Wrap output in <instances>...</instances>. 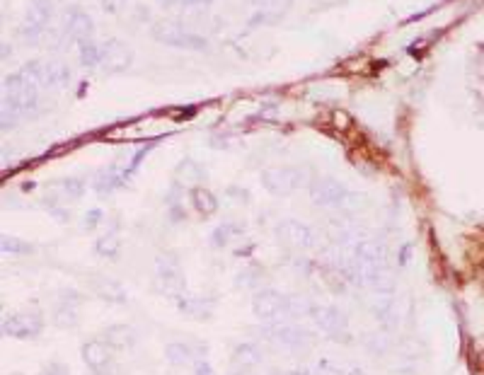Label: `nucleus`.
Wrapping results in <instances>:
<instances>
[{"label":"nucleus","instance_id":"nucleus-7","mask_svg":"<svg viewBox=\"0 0 484 375\" xmlns=\"http://www.w3.org/2000/svg\"><path fill=\"white\" fill-rule=\"evenodd\" d=\"M266 337H269L274 344L283 346V349H290V351L310 349L312 342H315V337H312L305 327L288 325V322H274V325L266 329Z\"/></svg>","mask_w":484,"mask_h":375},{"label":"nucleus","instance_id":"nucleus-41","mask_svg":"<svg viewBox=\"0 0 484 375\" xmlns=\"http://www.w3.org/2000/svg\"><path fill=\"white\" fill-rule=\"evenodd\" d=\"M102 5H105L107 13H119L124 8V0H102Z\"/></svg>","mask_w":484,"mask_h":375},{"label":"nucleus","instance_id":"nucleus-18","mask_svg":"<svg viewBox=\"0 0 484 375\" xmlns=\"http://www.w3.org/2000/svg\"><path fill=\"white\" fill-rule=\"evenodd\" d=\"M264 361V351L259 349V344L254 342H242L235 346L232 351V366L237 371H249V368H257Z\"/></svg>","mask_w":484,"mask_h":375},{"label":"nucleus","instance_id":"nucleus-16","mask_svg":"<svg viewBox=\"0 0 484 375\" xmlns=\"http://www.w3.org/2000/svg\"><path fill=\"white\" fill-rule=\"evenodd\" d=\"M81 356H83V361L88 363V368H93L95 373L114 363L112 361V349L105 342H100V339H93V342L83 344Z\"/></svg>","mask_w":484,"mask_h":375},{"label":"nucleus","instance_id":"nucleus-27","mask_svg":"<svg viewBox=\"0 0 484 375\" xmlns=\"http://www.w3.org/2000/svg\"><path fill=\"white\" fill-rule=\"evenodd\" d=\"M126 177V174H119L117 167H110V169H102L100 174H97L95 179V189L100 191V194H110L117 186H122V179Z\"/></svg>","mask_w":484,"mask_h":375},{"label":"nucleus","instance_id":"nucleus-40","mask_svg":"<svg viewBox=\"0 0 484 375\" xmlns=\"http://www.w3.org/2000/svg\"><path fill=\"white\" fill-rule=\"evenodd\" d=\"M194 375H216V371L206 359H196L194 361Z\"/></svg>","mask_w":484,"mask_h":375},{"label":"nucleus","instance_id":"nucleus-45","mask_svg":"<svg viewBox=\"0 0 484 375\" xmlns=\"http://www.w3.org/2000/svg\"><path fill=\"white\" fill-rule=\"evenodd\" d=\"M271 375H288V373H278V371H276V373H271Z\"/></svg>","mask_w":484,"mask_h":375},{"label":"nucleus","instance_id":"nucleus-23","mask_svg":"<svg viewBox=\"0 0 484 375\" xmlns=\"http://www.w3.org/2000/svg\"><path fill=\"white\" fill-rule=\"evenodd\" d=\"M165 361L170 363V366H189L196 359H194V349L189 344L184 342H170L165 346Z\"/></svg>","mask_w":484,"mask_h":375},{"label":"nucleus","instance_id":"nucleus-4","mask_svg":"<svg viewBox=\"0 0 484 375\" xmlns=\"http://www.w3.org/2000/svg\"><path fill=\"white\" fill-rule=\"evenodd\" d=\"M155 274L160 281L163 293L172 295L175 300L184 295V274H182V264L175 252H160L155 257Z\"/></svg>","mask_w":484,"mask_h":375},{"label":"nucleus","instance_id":"nucleus-3","mask_svg":"<svg viewBox=\"0 0 484 375\" xmlns=\"http://www.w3.org/2000/svg\"><path fill=\"white\" fill-rule=\"evenodd\" d=\"M153 37H155L158 42L167 44V47H179V49H206L208 47L206 39L189 32L177 20H160L155 27H153Z\"/></svg>","mask_w":484,"mask_h":375},{"label":"nucleus","instance_id":"nucleus-44","mask_svg":"<svg viewBox=\"0 0 484 375\" xmlns=\"http://www.w3.org/2000/svg\"><path fill=\"white\" fill-rule=\"evenodd\" d=\"M232 375H252V373H249V371H235Z\"/></svg>","mask_w":484,"mask_h":375},{"label":"nucleus","instance_id":"nucleus-9","mask_svg":"<svg viewBox=\"0 0 484 375\" xmlns=\"http://www.w3.org/2000/svg\"><path fill=\"white\" fill-rule=\"evenodd\" d=\"M3 334L13 339H34L42 334L44 320L39 312H17V315H5L3 317Z\"/></svg>","mask_w":484,"mask_h":375},{"label":"nucleus","instance_id":"nucleus-20","mask_svg":"<svg viewBox=\"0 0 484 375\" xmlns=\"http://www.w3.org/2000/svg\"><path fill=\"white\" fill-rule=\"evenodd\" d=\"M102 337H105V344L110 349H131L138 339V334L131 325H110L102 332Z\"/></svg>","mask_w":484,"mask_h":375},{"label":"nucleus","instance_id":"nucleus-43","mask_svg":"<svg viewBox=\"0 0 484 375\" xmlns=\"http://www.w3.org/2000/svg\"><path fill=\"white\" fill-rule=\"evenodd\" d=\"M177 3L179 5H189V8H199V5H203V8H206L211 0H177Z\"/></svg>","mask_w":484,"mask_h":375},{"label":"nucleus","instance_id":"nucleus-24","mask_svg":"<svg viewBox=\"0 0 484 375\" xmlns=\"http://www.w3.org/2000/svg\"><path fill=\"white\" fill-rule=\"evenodd\" d=\"M175 177L179 179V184H199L203 177H206V169L201 167L199 162H194V160H182L177 165V169H175Z\"/></svg>","mask_w":484,"mask_h":375},{"label":"nucleus","instance_id":"nucleus-29","mask_svg":"<svg viewBox=\"0 0 484 375\" xmlns=\"http://www.w3.org/2000/svg\"><path fill=\"white\" fill-rule=\"evenodd\" d=\"M0 249H3L5 254H30V252H34V245L20 240V237L3 235V240H0Z\"/></svg>","mask_w":484,"mask_h":375},{"label":"nucleus","instance_id":"nucleus-8","mask_svg":"<svg viewBox=\"0 0 484 375\" xmlns=\"http://www.w3.org/2000/svg\"><path fill=\"white\" fill-rule=\"evenodd\" d=\"M274 237L281 245L293 247V249H312L317 242V235L310 225L300 223V220H281V223L274 228Z\"/></svg>","mask_w":484,"mask_h":375},{"label":"nucleus","instance_id":"nucleus-5","mask_svg":"<svg viewBox=\"0 0 484 375\" xmlns=\"http://www.w3.org/2000/svg\"><path fill=\"white\" fill-rule=\"evenodd\" d=\"M310 317L334 342H349V317L334 305H312Z\"/></svg>","mask_w":484,"mask_h":375},{"label":"nucleus","instance_id":"nucleus-39","mask_svg":"<svg viewBox=\"0 0 484 375\" xmlns=\"http://www.w3.org/2000/svg\"><path fill=\"white\" fill-rule=\"evenodd\" d=\"M100 220H102V211H100V208H93V211L85 215L83 228H85V230H95L97 225H100Z\"/></svg>","mask_w":484,"mask_h":375},{"label":"nucleus","instance_id":"nucleus-17","mask_svg":"<svg viewBox=\"0 0 484 375\" xmlns=\"http://www.w3.org/2000/svg\"><path fill=\"white\" fill-rule=\"evenodd\" d=\"M66 32L76 42H88L93 39V17L83 10H71L66 13Z\"/></svg>","mask_w":484,"mask_h":375},{"label":"nucleus","instance_id":"nucleus-14","mask_svg":"<svg viewBox=\"0 0 484 375\" xmlns=\"http://www.w3.org/2000/svg\"><path fill=\"white\" fill-rule=\"evenodd\" d=\"M134 64V51H131L129 44L119 42V39H112L102 47V61L100 66L105 68L107 73H122Z\"/></svg>","mask_w":484,"mask_h":375},{"label":"nucleus","instance_id":"nucleus-33","mask_svg":"<svg viewBox=\"0 0 484 375\" xmlns=\"http://www.w3.org/2000/svg\"><path fill=\"white\" fill-rule=\"evenodd\" d=\"M259 278H261V269H257V266H247V269L237 271V286H242V288H257L259 286Z\"/></svg>","mask_w":484,"mask_h":375},{"label":"nucleus","instance_id":"nucleus-35","mask_svg":"<svg viewBox=\"0 0 484 375\" xmlns=\"http://www.w3.org/2000/svg\"><path fill=\"white\" fill-rule=\"evenodd\" d=\"M61 191H64V196H68V198H81L85 194V181L76 179V177H68V179L61 181Z\"/></svg>","mask_w":484,"mask_h":375},{"label":"nucleus","instance_id":"nucleus-1","mask_svg":"<svg viewBox=\"0 0 484 375\" xmlns=\"http://www.w3.org/2000/svg\"><path fill=\"white\" fill-rule=\"evenodd\" d=\"M307 181V169L303 167H266L261 172V186L274 196H288Z\"/></svg>","mask_w":484,"mask_h":375},{"label":"nucleus","instance_id":"nucleus-42","mask_svg":"<svg viewBox=\"0 0 484 375\" xmlns=\"http://www.w3.org/2000/svg\"><path fill=\"white\" fill-rule=\"evenodd\" d=\"M95 375H124V373H122V368H119L117 363H112V366L102 368V371H97Z\"/></svg>","mask_w":484,"mask_h":375},{"label":"nucleus","instance_id":"nucleus-32","mask_svg":"<svg viewBox=\"0 0 484 375\" xmlns=\"http://www.w3.org/2000/svg\"><path fill=\"white\" fill-rule=\"evenodd\" d=\"M252 5L257 8V13H269L281 17L283 10L290 5V0H252Z\"/></svg>","mask_w":484,"mask_h":375},{"label":"nucleus","instance_id":"nucleus-37","mask_svg":"<svg viewBox=\"0 0 484 375\" xmlns=\"http://www.w3.org/2000/svg\"><path fill=\"white\" fill-rule=\"evenodd\" d=\"M59 300L64 305H73V308H78V305L83 303V293L76 291V288H64V291L59 293Z\"/></svg>","mask_w":484,"mask_h":375},{"label":"nucleus","instance_id":"nucleus-22","mask_svg":"<svg viewBox=\"0 0 484 375\" xmlns=\"http://www.w3.org/2000/svg\"><path fill=\"white\" fill-rule=\"evenodd\" d=\"M244 232V223H237V220H225L220 223L218 228L211 232V245L213 247H228L232 240H237Z\"/></svg>","mask_w":484,"mask_h":375},{"label":"nucleus","instance_id":"nucleus-10","mask_svg":"<svg viewBox=\"0 0 484 375\" xmlns=\"http://www.w3.org/2000/svg\"><path fill=\"white\" fill-rule=\"evenodd\" d=\"M51 15H54V3L51 0H30V8H27V15L22 20V37L30 39V42H37L39 37L47 30Z\"/></svg>","mask_w":484,"mask_h":375},{"label":"nucleus","instance_id":"nucleus-31","mask_svg":"<svg viewBox=\"0 0 484 375\" xmlns=\"http://www.w3.org/2000/svg\"><path fill=\"white\" fill-rule=\"evenodd\" d=\"M363 344H366V349L371 351V354H375V356H383L385 351L392 346L390 337H385V334H366Z\"/></svg>","mask_w":484,"mask_h":375},{"label":"nucleus","instance_id":"nucleus-26","mask_svg":"<svg viewBox=\"0 0 484 375\" xmlns=\"http://www.w3.org/2000/svg\"><path fill=\"white\" fill-rule=\"evenodd\" d=\"M95 252L105 259H117L122 252V240H119L117 232H107V235L97 237L95 240Z\"/></svg>","mask_w":484,"mask_h":375},{"label":"nucleus","instance_id":"nucleus-15","mask_svg":"<svg viewBox=\"0 0 484 375\" xmlns=\"http://www.w3.org/2000/svg\"><path fill=\"white\" fill-rule=\"evenodd\" d=\"M351 254H354L358 261H363V264L373 266V269H378V271L387 269V247L383 240L361 237V240L356 242V247L351 249Z\"/></svg>","mask_w":484,"mask_h":375},{"label":"nucleus","instance_id":"nucleus-13","mask_svg":"<svg viewBox=\"0 0 484 375\" xmlns=\"http://www.w3.org/2000/svg\"><path fill=\"white\" fill-rule=\"evenodd\" d=\"M373 315H375V320L380 322V327H383L385 332H395V329L400 327L402 320H404V312L400 310V300H397L392 293H383V295H378V298H375Z\"/></svg>","mask_w":484,"mask_h":375},{"label":"nucleus","instance_id":"nucleus-6","mask_svg":"<svg viewBox=\"0 0 484 375\" xmlns=\"http://www.w3.org/2000/svg\"><path fill=\"white\" fill-rule=\"evenodd\" d=\"M252 312L261 322H278V317H286L288 312V295L276 288H261L252 298Z\"/></svg>","mask_w":484,"mask_h":375},{"label":"nucleus","instance_id":"nucleus-38","mask_svg":"<svg viewBox=\"0 0 484 375\" xmlns=\"http://www.w3.org/2000/svg\"><path fill=\"white\" fill-rule=\"evenodd\" d=\"M39 375H71V373H68V366H64V363L51 361L42 368V371H39Z\"/></svg>","mask_w":484,"mask_h":375},{"label":"nucleus","instance_id":"nucleus-28","mask_svg":"<svg viewBox=\"0 0 484 375\" xmlns=\"http://www.w3.org/2000/svg\"><path fill=\"white\" fill-rule=\"evenodd\" d=\"M54 325L59 329H71L78 325V310L73 305H64L59 303V308L54 312Z\"/></svg>","mask_w":484,"mask_h":375},{"label":"nucleus","instance_id":"nucleus-30","mask_svg":"<svg viewBox=\"0 0 484 375\" xmlns=\"http://www.w3.org/2000/svg\"><path fill=\"white\" fill-rule=\"evenodd\" d=\"M100 61H102V49L97 47L93 39L81 42V64L83 66H100Z\"/></svg>","mask_w":484,"mask_h":375},{"label":"nucleus","instance_id":"nucleus-2","mask_svg":"<svg viewBox=\"0 0 484 375\" xmlns=\"http://www.w3.org/2000/svg\"><path fill=\"white\" fill-rule=\"evenodd\" d=\"M37 85L39 83L27 76L25 71L15 73V76H10L8 81H5L3 102H10V105L17 107V109L27 117L30 112H34V107H37Z\"/></svg>","mask_w":484,"mask_h":375},{"label":"nucleus","instance_id":"nucleus-12","mask_svg":"<svg viewBox=\"0 0 484 375\" xmlns=\"http://www.w3.org/2000/svg\"><path fill=\"white\" fill-rule=\"evenodd\" d=\"M30 78H34L39 85H47V88H61L71 81V71L64 64H56V61H34L27 64V68H22Z\"/></svg>","mask_w":484,"mask_h":375},{"label":"nucleus","instance_id":"nucleus-25","mask_svg":"<svg viewBox=\"0 0 484 375\" xmlns=\"http://www.w3.org/2000/svg\"><path fill=\"white\" fill-rule=\"evenodd\" d=\"M191 203L201 215H211L218 211V198L211 194L208 189H203V186H196V189L191 191Z\"/></svg>","mask_w":484,"mask_h":375},{"label":"nucleus","instance_id":"nucleus-36","mask_svg":"<svg viewBox=\"0 0 484 375\" xmlns=\"http://www.w3.org/2000/svg\"><path fill=\"white\" fill-rule=\"evenodd\" d=\"M363 206H366V196H361V194H351V191L344 196V201L339 203V208H341V211H344L346 215L358 213Z\"/></svg>","mask_w":484,"mask_h":375},{"label":"nucleus","instance_id":"nucleus-21","mask_svg":"<svg viewBox=\"0 0 484 375\" xmlns=\"http://www.w3.org/2000/svg\"><path fill=\"white\" fill-rule=\"evenodd\" d=\"M93 288L102 300H107V303H117V305L126 303V288H124L117 278H95Z\"/></svg>","mask_w":484,"mask_h":375},{"label":"nucleus","instance_id":"nucleus-11","mask_svg":"<svg viewBox=\"0 0 484 375\" xmlns=\"http://www.w3.org/2000/svg\"><path fill=\"white\" fill-rule=\"evenodd\" d=\"M349 194L346 186L339 179L332 177H322V179H312L310 181V198L315 206L320 208H339V203L344 201V196Z\"/></svg>","mask_w":484,"mask_h":375},{"label":"nucleus","instance_id":"nucleus-34","mask_svg":"<svg viewBox=\"0 0 484 375\" xmlns=\"http://www.w3.org/2000/svg\"><path fill=\"white\" fill-rule=\"evenodd\" d=\"M25 117L22 114L17 107H13L10 102H3V109H0V119H3V129L8 131V129H15L17 126V121Z\"/></svg>","mask_w":484,"mask_h":375},{"label":"nucleus","instance_id":"nucleus-19","mask_svg":"<svg viewBox=\"0 0 484 375\" xmlns=\"http://www.w3.org/2000/svg\"><path fill=\"white\" fill-rule=\"evenodd\" d=\"M177 310L184 312L187 317H194V320H206L213 312V300L201 298V295H179Z\"/></svg>","mask_w":484,"mask_h":375}]
</instances>
